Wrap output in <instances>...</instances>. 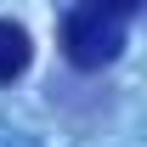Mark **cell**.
Returning a JSON list of instances; mask_svg holds the SVG:
<instances>
[{
  "label": "cell",
  "instance_id": "obj_1",
  "mask_svg": "<svg viewBox=\"0 0 147 147\" xmlns=\"http://www.w3.org/2000/svg\"><path fill=\"white\" fill-rule=\"evenodd\" d=\"M125 34H130V23L113 17V11H96V6H79V0L62 11V57L74 68H85V74L119 62Z\"/></svg>",
  "mask_w": 147,
  "mask_h": 147
},
{
  "label": "cell",
  "instance_id": "obj_2",
  "mask_svg": "<svg viewBox=\"0 0 147 147\" xmlns=\"http://www.w3.org/2000/svg\"><path fill=\"white\" fill-rule=\"evenodd\" d=\"M28 62H34V40H28V28L11 23V17H0V91L17 85L23 74H28Z\"/></svg>",
  "mask_w": 147,
  "mask_h": 147
},
{
  "label": "cell",
  "instance_id": "obj_3",
  "mask_svg": "<svg viewBox=\"0 0 147 147\" xmlns=\"http://www.w3.org/2000/svg\"><path fill=\"white\" fill-rule=\"evenodd\" d=\"M79 6H96V11H113V17H136V11H142V0H79Z\"/></svg>",
  "mask_w": 147,
  "mask_h": 147
}]
</instances>
